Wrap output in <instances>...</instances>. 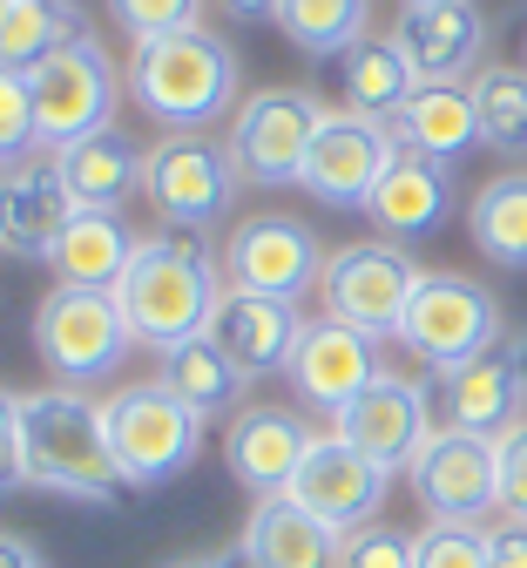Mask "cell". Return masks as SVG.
I'll return each mask as SVG.
<instances>
[{"instance_id": "obj_1", "label": "cell", "mask_w": 527, "mask_h": 568, "mask_svg": "<svg viewBox=\"0 0 527 568\" xmlns=\"http://www.w3.org/2000/svg\"><path fill=\"white\" fill-rule=\"evenodd\" d=\"M115 305L135 332V345H183L203 338L223 305V257L203 244V231H156L135 237V257L115 284Z\"/></svg>"}, {"instance_id": "obj_2", "label": "cell", "mask_w": 527, "mask_h": 568, "mask_svg": "<svg viewBox=\"0 0 527 568\" xmlns=\"http://www.w3.org/2000/svg\"><path fill=\"white\" fill-rule=\"evenodd\" d=\"M21 474H28L34 494L115 508L122 494H129V480H122V467L109 454L102 399H89L82 386L21 393Z\"/></svg>"}, {"instance_id": "obj_3", "label": "cell", "mask_w": 527, "mask_h": 568, "mask_svg": "<svg viewBox=\"0 0 527 568\" xmlns=\"http://www.w3.org/2000/svg\"><path fill=\"white\" fill-rule=\"evenodd\" d=\"M129 95L149 122L170 135H203L216 115L237 102V54L210 28H183L163 41H135L129 54Z\"/></svg>"}, {"instance_id": "obj_4", "label": "cell", "mask_w": 527, "mask_h": 568, "mask_svg": "<svg viewBox=\"0 0 527 568\" xmlns=\"http://www.w3.org/2000/svg\"><path fill=\"white\" fill-rule=\"evenodd\" d=\"M122 68L115 54L82 34V41H68L54 48L48 61L28 68V89H34V129L48 142V156H61L68 142H82L95 129H115V102H122Z\"/></svg>"}, {"instance_id": "obj_5", "label": "cell", "mask_w": 527, "mask_h": 568, "mask_svg": "<svg viewBox=\"0 0 527 568\" xmlns=\"http://www.w3.org/2000/svg\"><path fill=\"white\" fill-rule=\"evenodd\" d=\"M500 298L487 292L480 277H460V271H426L419 292L399 318V345L413 352L419 366L433 373H454L480 352H500Z\"/></svg>"}, {"instance_id": "obj_6", "label": "cell", "mask_w": 527, "mask_h": 568, "mask_svg": "<svg viewBox=\"0 0 527 568\" xmlns=\"http://www.w3.org/2000/svg\"><path fill=\"white\" fill-rule=\"evenodd\" d=\"M109 454L129 487H163L203 454V419L156 379V386H122L102 399Z\"/></svg>"}, {"instance_id": "obj_7", "label": "cell", "mask_w": 527, "mask_h": 568, "mask_svg": "<svg viewBox=\"0 0 527 568\" xmlns=\"http://www.w3.org/2000/svg\"><path fill=\"white\" fill-rule=\"evenodd\" d=\"M129 318L115 305V292H82V284H54L34 305V352L61 386H89V379H115L129 359Z\"/></svg>"}, {"instance_id": "obj_8", "label": "cell", "mask_w": 527, "mask_h": 568, "mask_svg": "<svg viewBox=\"0 0 527 568\" xmlns=\"http://www.w3.org/2000/svg\"><path fill=\"white\" fill-rule=\"evenodd\" d=\"M419 264L406 257V244L393 237H358V244H338L325 257V277H318V298H325V318L365 332V338H399V318L419 292Z\"/></svg>"}, {"instance_id": "obj_9", "label": "cell", "mask_w": 527, "mask_h": 568, "mask_svg": "<svg viewBox=\"0 0 527 568\" xmlns=\"http://www.w3.org/2000/svg\"><path fill=\"white\" fill-rule=\"evenodd\" d=\"M325 115H332V109H325L312 89H257V95L237 109L231 142H223V150H231V163H237L244 183H257V190H284V183L305 176L312 135H318Z\"/></svg>"}, {"instance_id": "obj_10", "label": "cell", "mask_w": 527, "mask_h": 568, "mask_svg": "<svg viewBox=\"0 0 527 568\" xmlns=\"http://www.w3.org/2000/svg\"><path fill=\"white\" fill-rule=\"evenodd\" d=\"M244 176L231 150H216L203 135H163L142 163V196L156 203V217L170 231H210L216 217H231Z\"/></svg>"}, {"instance_id": "obj_11", "label": "cell", "mask_w": 527, "mask_h": 568, "mask_svg": "<svg viewBox=\"0 0 527 568\" xmlns=\"http://www.w3.org/2000/svg\"><path fill=\"white\" fill-rule=\"evenodd\" d=\"M325 244L305 217H244L231 231V251H223V277H231V292H257V298H284L297 305L305 292H318L325 277Z\"/></svg>"}, {"instance_id": "obj_12", "label": "cell", "mask_w": 527, "mask_h": 568, "mask_svg": "<svg viewBox=\"0 0 527 568\" xmlns=\"http://www.w3.org/2000/svg\"><path fill=\"white\" fill-rule=\"evenodd\" d=\"M393 156H399L393 122L332 109L318 122V135H312V156H305V176H297V183H305L325 210H365V196L379 190Z\"/></svg>"}, {"instance_id": "obj_13", "label": "cell", "mask_w": 527, "mask_h": 568, "mask_svg": "<svg viewBox=\"0 0 527 568\" xmlns=\"http://www.w3.org/2000/svg\"><path fill=\"white\" fill-rule=\"evenodd\" d=\"M284 494H291L297 508H312L332 535H358V528L379 521L386 494H393V474H386L379 460H365L352 440L318 434L312 454H305V467H297V480H291Z\"/></svg>"}, {"instance_id": "obj_14", "label": "cell", "mask_w": 527, "mask_h": 568, "mask_svg": "<svg viewBox=\"0 0 527 568\" xmlns=\"http://www.w3.org/2000/svg\"><path fill=\"white\" fill-rule=\"evenodd\" d=\"M406 474H413V494L426 501L433 521H487L500 508V447L480 434L439 426Z\"/></svg>"}, {"instance_id": "obj_15", "label": "cell", "mask_w": 527, "mask_h": 568, "mask_svg": "<svg viewBox=\"0 0 527 568\" xmlns=\"http://www.w3.org/2000/svg\"><path fill=\"white\" fill-rule=\"evenodd\" d=\"M332 434L352 440L365 460H379L386 474H399V467H413L419 447L439 434V426H433V393H426L419 379H393V373H379V379H372V386L332 419Z\"/></svg>"}, {"instance_id": "obj_16", "label": "cell", "mask_w": 527, "mask_h": 568, "mask_svg": "<svg viewBox=\"0 0 527 568\" xmlns=\"http://www.w3.org/2000/svg\"><path fill=\"white\" fill-rule=\"evenodd\" d=\"M74 217H82V203H74V190H68L54 156L0 163V251H8V257L48 264Z\"/></svg>"}, {"instance_id": "obj_17", "label": "cell", "mask_w": 527, "mask_h": 568, "mask_svg": "<svg viewBox=\"0 0 527 568\" xmlns=\"http://www.w3.org/2000/svg\"><path fill=\"white\" fill-rule=\"evenodd\" d=\"M312 440L318 434L305 426V413H291V406H244L231 419V434H223V467H231L237 487H251L264 501V494H284L297 480Z\"/></svg>"}, {"instance_id": "obj_18", "label": "cell", "mask_w": 527, "mask_h": 568, "mask_svg": "<svg viewBox=\"0 0 527 568\" xmlns=\"http://www.w3.org/2000/svg\"><path fill=\"white\" fill-rule=\"evenodd\" d=\"M372 379H379V338H365L338 318H318L305 325V338H297V359H291V386L305 406L318 413H345Z\"/></svg>"}, {"instance_id": "obj_19", "label": "cell", "mask_w": 527, "mask_h": 568, "mask_svg": "<svg viewBox=\"0 0 527 568\" xmlns=\"http://www.w3.org/2000/svg\"><path fill=\"white\" fill-rule=\"evenodd\" d=\"M393 41L406 48L413 75L419 82H460V75H480V54H487V14L474 0H419V8L399 14Z\"/></svg>"}, {"instance_id": "obj_20", "label": "cell", "mask_w": 527, "mask_h": 568, "mask_svg": "<svg viewBox=\"0 0 527 568\" xmlns=\"http://www.w3.org/2000/svg\"><path fill=\"white\" fill-rule=\"evenodd\" d=\"M210 338L231 352V366L244 379H264V373H291L297 338H305V318H297V305H284V298L223 292V305L210 318Z\"/></svg>"}, {"instance_id": "obj_21", "label": "cell", "mask_w": 527, "mask_h": 568, "mask_svg": "<svg viewBox=\"0 0 527 568\" xmlns=\"http://www.w3.org/2000/svg\"><path fill=\"white\" fill-rule=\"evenodd\" d=\"M365 217L379 224L393 244H419L433 237L446 217H454V170L419 156V150H399L379 176V190L365 196Z\"/></svg>"}, {"instance_id": "obj_22", "label": "cell", "mask_w": 527, "mask_h": 568, "mask_svg": "<svg viewBox=\"0 0 527 568\" xmlns=\"http://www.w3.org/2000/svg\"><path fill=\"white\" fill-rule=\"evenodd\" d=\"M439 406H446V426L454 434H480V440H500L520 426V406H527V386L507 359V345L500 352H480V359L454 366V373H439Z\"/></svg>"}, {"instance_id": "obj_23", "label": "cell", "mask_w": 527, "mask_h": 568, "mask_svg": "<svg viewBox=\"0 0 527 568\" xmlns=\"http://www.w3.org/2000/svg\"><path fill=\"white\" fill-rule=\"evenodd\" d=\"M345 535H332L312 508H297L291 494H264L244 521V568H338Z\"/></svg>"}, {"instance_id": "obj_24", "label": "cell", "mask_w": 527, "mask_h": 568, "mask_svg": "<svg viewBox=\"0 0 527 568\" xmlns=\"http://www.w3.org/2000/svg\"><path fill=\"white\" fill-rule=\"evenodd\" d=\"M393 135H399V150H419L433 163H460L474 142H480L474 95L460 82H419L413 102L393 115Z\"/></svg>"}, {"instance_id": "obj_25", "label": "cell", "mask_w": 527, "mask_h": 568, "mask_svg": "<svg viewBox=\"0 0 527 568\" xmlns=\"http://www.w3.org/2000/svg\"><path fill=\"white\" fill-rule=\"evenodd\" d=\"M54 163H61V176H68V190H74V203H82V210H122L142 190L149 150H135L122 129H95L82 142H68Z\"/></svg>"}, {"instance_id": "obj_26", "label": "cell", "mask_w": 527, "mask_h": 568, "mask_svg": "<svg viewBox=\"0 0 527 568\" xmlns=\"http://www.w3.org/2000/svg\"><path fill=\"white\" fill-rule=\"evenodd\" d=\"M413 89H419V75H413V61H406V48L393 34H365L358 48L338 54V95H345L352 115L393 122L413 102Z\"/></svg>"}, {"instance_id": "obj_27", "label": "cell", "mask_w": 527, "mask_h": 568, "mask_svg": "<svg viewBox=\"0 0 527 568\" xmlns=\"http://www.w3.org/2000/svg\"><path fill=\"white\" fill-rule=\"evenodd\" d=\"M129 257H135V237H129V224L115 217V210H82V217L61 231L48 271L61 284H82V292H115Z\"/></svg>"}, {"instance_id": "obj_28", "label": "cell", "mask_w": 527, "mask_h": 568, "mask_svg": "<svg viewBox=\"0 0 527 568\" xmlns=\"http://www.w3.org/2000/svg\"><path fill=\"white\" fill-rule=\"evenodd\" d=\"M163 386H170L196 419H216V413H231V406L244 399L251 379L231 366V352L203 332V338H183V345L163 352Z\"/></svg>"}, {"instance_id": "obj_29", "label": "cell", "mask_w": 527, "mask_h": 568, "mask_svg": "<svg viewBox=\"0 0 527 568\" xmlns=\"http://www.w3.org/2000/svg\"><path fill=\"white\" fill-rule=\"evenodd\" d=\"M474 251L500 271H527V170H500L494 183L474 190L467 203Z\"/></svg>"}, {"instance_id": "obj_30", "label": "cell", "mask_w": 527, "mask_h": 568, "mask_svg": "<svg viewBox=\"0 0 527 568\" xmlns=\"http://www.w3.org/2000/svg\"><path fill=\"white\" fill-rule=\"evenodd\" d=\"M82 34H89V14L74 0H0V61L8 68H34Z\"/></svg>"}, {"instance_id": "obj_31", "label": "cell", "mask_w": 527, "mask_h": 568, "mask_svg": "<svg viewBox=\"0 0 527 568\" xmlns=\"http://www.w3.org/2000/svg\"><path fill=\"white\" fill-rule=\"evenodd\" d=\"M284 41L297 54H312V61H338L345 48H358L372 34V0H277V14Z\"/></svg>"}, {"instance_id": "obj_32", "label": "cell", "mask_w": 527, "mask_h": 568, "mask_svg": "<svg viewBox=\"0 0 527 568\" xmlns=\"http://www.w3.org/2000/svg\"><path fill=\"white\" fill-rule=\"evenodd\" d=\"M474 115H480V142L494 156H527V68L520 61H487L467 82Z\"/></svg>"}, {"instance_id": "obj_33", "label": "cell", "mask_w": 527, "mask_h": 568, "mask_svg": "<svg viewBox=\"0 0 527 568\" xmlns=\"http://www.w3.org/2000/svg\"><path fill=\"white\" fill-rule=\"evenodd\" d=\"M419 568H494V528H480V521H433L419 535Z\"/></svg>"}, {"instance_id": "obj_34", "label": "cell", "mask_w": 527, "mask_h": 568, "mask_svg": "<svg viewBox=\"0 0 527 568\" xmlns=\"http://www.w3.org/2000/svg\"><path fill=\"white\" fill-rule=\"evenodd\" d=\"M109 14L129 41H163V34L203 28V0H109Z\"/></svg>"}, {"instance_id": "obj_35", "label": "cell", "mask_w": 527, "mask_h": 568, "mask_svg": "<svg viewBox=\"0 0 527 568\" xmlns=\"http://www.w3.org/2000/svg\"><path fill=\"white\" fill-rule=\"evenodd\" d=\"M41 142L34 129V89H28V68L0 61V163H21Z\"/></svg>"}, {"instance_id": "obj_36", "label": "cell", "mask_w": 527, "mask_h": 568, "mask_svg": "<svg viewBox=\"0 0 527 568\" xmlns=\"http://www.w3.org/2000/svg\"><path fill=\"white\" fill-rule=\"evenodd\" d=\"M338 568H419V535H399L386 521H372V528L345 535Z\"/></svg>"}, {"instance_id": "obj_37", "label": "cell", "mask_w": 527, "mask_h": 568, "mask_svg": "<svg viewBox=\"0 0 527 568\" xmlns=\"http://www.w3.org/2000/svg\"><path fill=\"white\" fill-rule=\"evenodd\" d=\"M494 447H500V515L527 521V419L514 426V434H500Z\"/></svg>"}, {"instance_id": "obj_38", "label": "cell", "mask_w": 527, "mask_h": 568, "mask_svg": "<svg viewBox=\"0 0 527 568\" xmlns=\"http://www.w3.org/2000/svg\"><path fill=\"white\" fill-rule=\"evenodd\" d=\"M21 487H28V474H21V393L0 386V501Z\"/></svg>"}, {"instance_id": "obj_39", "label": "cell", "mask_w": 527, "mask_h": 568, "mask_svg": "<svg viewBox=\"0 0 527 568\" xmlns=\"http://www.w3.org/2000/svg\"><path fill=\"white\" fill-rule=\"evenodd\" d=\"M494 568H527V521L494 528Z\"/></svg>"}, {"instance_id": "obj_40", "label": "cell", "mask_w": 527, "mask_h": 568, "mask_svg": "<svg viewBox=\"0 0 527 568\" xmlns=\"http://www.w3.org/2000/svg\"><path fill=\"white\" fill-rule=\"evenodd\" d=\"M0 568H48V555L28 535H0Z\"/></svg>"}, {"instance_id": "obj_41", "label": "cell", "mask_w": 527, "mask_h": 568, "mask_svg": "<svg viewBox=\"0 0 527 568\" xmlns=\"http://www.w3.org/2000/svg\"><path fill=\"white\" fill-rule=\"evenodd\" d=\"M216 8L231 14V21H271V14H277V0H216Z\"/></svg>"}, {"instance_id": "obj_42", "label": "cell", "mask_w": 527, "mask_h": 568, "mask_svg": "<svg viewBox=\"0 0 527 568\" xmlns=\"http://www.w3.org/2000/svg\"><path fill=\"white\" fill-rule=\"evenodd\" d=\"M507 359H514V373H520V386H527V332L507 338Z\"/></svg>"}, {"instance_id": "obj_43", "label": "cell", "mask_w": 527, "mask_h": 568, "mask_svg": "<svg viewBox=\"0 0 527 568\" xmlns=\"http://www.w3.org/2000/svg\"><path fill=\"white\" fill-rule=\"evenodd\" d=\"M170 568H231V555H196V561H170Z\"/></svg>"}, {"instance_id": "obj_44", "label": "cell", "mask_w": 527, "mask_h": 568, "mask_svg": "<svg viewBox=\"0 0 527 568\" xmlns=\"http://www.w3.org/2000/svg\"><path fill=\"white\" fill-rule=\"evenodd\" d=\"M514 54H520V68H527V14H520V28H514Z\"/></svg>"}, {"instance_id": "obj_45", "label": "cell", "mask_w": 527, "mask_h": 568, "mask_svg": "<svg viewBox=\"0 0 527 568\" xmlns=\"http://www.w3.org/2000/svg\"><path fill=\"white\" fill-rule=\"evenodd\" d=\"M406 8H419V0H406Z\"/></svg>"}]
</instances>
